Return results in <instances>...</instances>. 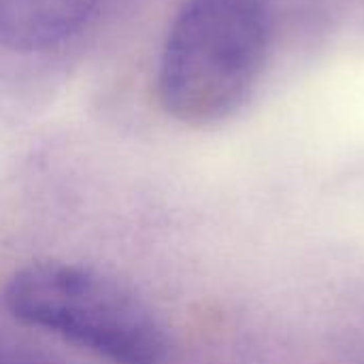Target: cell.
I'll return each instance as SVG.
<instances>
[{"mask_svg": "<svg viewBox=\"0 0 364 364\" xmlns=\"http://www.w3.org/2000/svg\"><path fill=\"white\" fill-rule=\"evenodd\" d=\"M0 364H70L23 339L0 333Z\"/></svg>", "mask_w": 364, "mask_h": 364, "instance_id": "cell-4", "label": "cell"}, {"mask_svg": "<svg viewBox=\"0 0 364 364\" xmlns=\"http://www.w3.org/2000/svg\"><path fill=\"white\" fill-rule=\"evenodd\" d=\"M4 303L19 322L53 333L113 364H164L168 337L122 284L87 267L43 260L9 279Z\"/></svg>", "mask_w": 364, "mask_h": 364, "instance_id": "cell-2", "label": "cell"}, {"mask_svg": "<svg viewBox=\"0 0 364 364\" xmlns=\"http://www.w3.org/2000/svg\"><path fill=\"white\" fill-rule=\"evenodd\" d=\"M271 34L264 0H186L162 47V109L188 126L232 117L262 77Z\"/></svg>", "mask_w": 364, "mask_h": 364, "instance_id": "cell-1", "label": "cell"}, {"mask_svg": "<svg viewBox=\"0 0 364 364\" xmlns=\"http://www.w3.org/2000/svg\"><path fill=\"white\" fill-rule=\"evenodd\" d=\"M102 0H0V45L45 51L77 34Z\"/></svg>", "mask_w": 364, "mask_h": 364, "instance_id": "cell-3", "label": "cell"}]
</instances>
